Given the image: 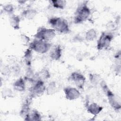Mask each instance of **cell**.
Returning <instances> with one entry per match:
<instances>
[{
  "label": "cell",
  "instance_id": "5b68a950",
  "mask_svg": "<svg viewBox=\"0 0 121 121\" xmlns=\"http://www.w3.org/2000/svg\"><path fill=\"white\" fill-rule=\"evenodd\" d=\"M56 32L52 28L40 27L34 35L35 39L48 41L52 40L55 36Z\"/></svg>",
  "mask_w": 121,
  "mask_h": 121
},
{
  "label": "cell",
  "instance_id": "e0dca14e",
  "mask_svg": "<svg viewBox=\"0 0 121 121\" xmlns=\"http://www.w3.org/2000/svg\"><path fill=\"white\" fill-rule=\"evenodd\" d=\"M37 14V11L33 9H28L24 10L22 12L23 16L27 19H33Z\"/></svg>",
  "mask_w": 121,
  "mask_h": 121
},
{
  "label": "cell",
  "instance_id": "5bb4252c",
  "mask_svg": "<svg viewBox=\"0 0 121 121\" xmlns=\"http://www.w3.org/2000/svg\"><path fill=\"white\" fill-rule=\"evenodd\" d=\"M14 89L18 92H23L26 89V80L22 78L16 80L13 83Z\"/></svg>",
  "mask_w": 121,
  "mask_h": 121
},
{
  "label": "cell",
  "instance_id": "8992f818",
  "mask_svg": "<svg viewBox=\"0 0 121 121\" xmlns=\"http://www.w3.org/2000/svg\"><path fill=\"white\" fill-rule=\"evenodd\" d=\"M46 87L43 81L36 80L30 88L29 96L33 98L42 95L46 91Z\"/></svg>",
  "mask_w": 121,
  "mask_h": 121
},
{
  "label": "cell",
  "instance_id": "9a60e30c",
  "mask_svg": "<svg viewBox=\"0 0 121 121\" xmlns=\"http://www.w3.org/2000/svg\"><path fill=\"white\" fill-rule=\"evenodd\" d=\"M20 18L18 16L12 15L9 17V23L11 26L15 30L19 29Z\"/></svg>",
  "mask_w": 121,
  "mask_h": 121
},
{
  "label": "cell",
  "instance_id": "8fae6325",
  "mask_svg": "<svg viewBox=\"0 0 121 121\" xmlns=\"http://www.w3.org/2000/svg\"><path fill=\"white\" fill-rule=\"evenodd\" d=\"M86 109L88 113L96 116L102 111L103 107L95 103H92L87 106Z\"/></svg>",
  "mask_w": 121,
  "mask_h": 121
},
{
  "label": "cell",
  "instance_id": "277c9868",
  "mask_svg": "<svg viewBox=\"0 0 121 121\" xmlns=\"http://www.w3.org/2000/svg\"><path fill=\"white\" fill-rule=\"evenodd\" d=\"M51 46V44L48 41L35 39L30 42L28 48L38 53L44 54L50 49Z\"/></svg>",
  "mask_w": 121,
  "mask_h": 121
},
{
  "label": "cell",
  "instance_id": "6da1fadb",
  "mask_svg": "<svg viewBox=\"0 0 121 121\" xmlns=\"http://www.w3.org/2000/svg\"><path fill=\"white\" fill-rule=\"evenodd\" d=\"M48 23L52 28L60 33L66 34L70 31L67 21L60 17H52L49 19Z\"/></svg>",
  "mask_w": 121,
  "mask_h": 121
},
{
  "label": "cell",
  "instance_id": "ffe728a7",
  "mask_svg": "<svg viewBox=\"0 0 121 121\" xmlns=\"http://www.w3.org/2000/svg\"><path fill=\"white\" fill-rule=\"evenodd\" d=\"M97 37V33L94 29H90L88 30L86 33L85 39L88 41H92L94 40Z\"/></svg>",
  "mask_w": 121,
  "mask_h": 121
},
{
  "label": "cell",
  "instance_id": "cb8c5ba5",
  "mask_svg": "<svg viewBox=\"0 0 121 121\" xmlns=\"http://www.w3.org/2000/svg\"><path fill=\"white\" fill-rule=\"evenodd\" d=\"M90 80L93 84H96L99 82V76L95 74H90Z\"/></svg>",
  "mask_w": 121,
  "mask_h": 121
},
{
  "label": "cell",
  "instance_id": "2e32d148",
  "mask_svg": "<svg viewBox=\"0 0 121 121\" xmlns=\"http://www.w3.org/2000/svg\"><path fill=\"white\" fill-rule=\"evenodd\" d=\"M50 77V73L46 69H43L39 73L35 75V78L36 80L40 79L43 81L45 79L49 78Z\"/></svg>",
  "mask_w": 121,
  "mask_h": 121
},
{
  "label": "cell",
  "instance_id": "52a82bcc",
  "mask_svg": "<svg viewBox=\"0 0 121 121\" xmlns=\"http://www.w3.org/2000/svg\"><path fill=\"white\" fill-rule=\"evenodd\" d=\"M113 38V35L110 32H103L102 33L97 42V49L102 50L108 49Z\"/></svg>",
  "mask_w": 121,
  "mask_h": 121
},
{
  "label": "cell",
  "instance_id": "ba28073f",
  "mask_svg": "<svg viewBox=\"0 0 121 121\" xmlns=\"http://www.w3.org/2000/svg\"><path fill=\"white\" fill-rule=\"evenodd\" d=\"M70 78L78 88L82 89L84 87L86 82V78L81 73L76 71L73 72L71 74Z\"/></svg>",
  "mask_w": 121,
  "mask_h": 121
},
{
  "label": "cell",
  "instance_id": "7c38bea8",
  "mask_svg": "<svg viewBox=\"0 0 121 121\" xmlns=\"http://www.w3.org/2000/svg\"><path fill=\"white\" fill-rule=\"evenodd\" d=\"M62 55V49L60 45H56L51 50L50 57L52 60H58Z\"/></svg>",
  "mask_w": 121,
  "mask_h": 121
},
{
  "label": "cell",
  "instance_id": "30bf717a",
  "mask_svg": "<svg viewBox=\"0 0 121 121\" xmlns=\"http://www.w3.org/2000/svg\"><path fill=\"white\" fill-rule=\"evenodd\" d=\"M32 99V97L29 96L24 102L20 111V115L22 118H25L31 111L30 105H31Z\"/></svg>",
  "mask_w": 121,
  "mask_h": 121
},
{
  "label": "cell",
  "instance_id": "44dd1931",
  "mask_svg": "<svg viewBox=\"0 0 121 121\" xmlns=\"http://www.w3.org/2000/svg\"><path fill=\"white\" fill-rule=\"evenodd\" d=\"M56 85L54 82H50L46 87V91L48 95H52L56 92Z\"/></svg>",
  "mask_w": 121,
  "mask_h": 121
},
{
  "label": "cell",
  "instance_id": "7a4b0ae2",
  "mask_svg": "<svg viewBox=\"0 0 121 121\" xmlns=\"http://www.w3.org/2000/svg\"><path fill=\"white\" fill-rule=\"evenodd\" d=\"M91 14V10L87 5V2H84L77 8L74 18L75 24H80L86 21Z\"/></svg>",
  "mask_w": 121,
  "mask_h": 121
},
{
  "label": "cell",
  "instance_id": "3957f363",
  "mask_svg": "<svg viewBox=\"0 0 121 121\" xmlns=\"http://www.w3.org/2000/svg\"><path fill=\"white\" fill-rule=\"evenodd\" d=\"M101 86L107 97L108 102L111 106L116 112L121 110L120 101L118 99L115 94L110 89L104 81H101Z\"/></svg>",
  "mask_w": 121,
  "mask_h": 121
},
{
  "label": "cell",
  "instance_id": "d6986e66",
  "mask_svg": "<svg viewBox=\"0 0 121 121\" xmlns=\"http://www.w3.org/2000/svg\"><path fill=\"white\" fill-rule=\"evenodd\" d=\"M32 50L30 49L29 48H27L26 52H25L24 58V61L25 62L26 64L28 67H31L32 59Z\"/></svg>",
  "mask_w": 121,
  "mask_h": 121
},
{
  "label": "cell",
  "instance_id": "ac0fdd59",
  "mask_svg": "<svg viewBox=\"0 0 121 121\" xmlns=\"http://www.w3.org/2000/svg\"><path fill=\"white\" fill-rule=\"evenodd\" d=\"M50 2L53 7L57 9H64L66 5V1L64 0H52Z\"/></svg>",
  "mask_w": 121,
  "mask_h": 121
},
{
  "label": "cell",
  "instance_id": "603a6c76",
  "mask_svg": "<svg viewBox=\"0 0 121 121\" xmlns=\"http://www.w3.org/2000/svg\"><path fill=\"white\" fill-rule=\"evenodd\" d=\"M2 95L4 97H11L12 95V92L9 88H4L2 91Z\"/></svg>",
  "mask_w": 121,
  "mask_h": 121
},
{
  "label": "cell",
  "instance_id": "9c48e42d",
  "mask_svg": "<svg viewBox=\"0 0 121 121\" xmlns=\"http://www.w3.org/2000/svg\"><path fill=\"white\" fill-rule=\"evenodd\" d=\"M64 93L65 94V98L69 100H74L78 99L80 95V93L76 88L67 86L64 88Z\"/></svg>",
  "mask_w": 121,
  "mask_h": 121
},
{
  "label": "cell",
  "instance_id": "7402d4cb",
  "mask_svg": "<svg viewBox=\"0 0 121 121\" xmlns=\"http://www.w3.org/2000/svg\"><path fill=\"white\" fill-rule=\"evenodd\" d=\"M3 11L6 13L8 14L9 15H13L14 8L13 6L11 4H7L5 5L3 7Z\"/></svg>",
  "mask_w": 121,
  "mask_h": 121
},
{
  "label": "cell",
  "instance_id": "4fadbf2b",
  "mask_svg": "<svg viewBox=\"0 0 121 121\" xmlns=\"http://www.w3.org/2000/svg\"><path fill=\"white\" fill-rule=\"evenodd\" d=\"M24 119L25 121H39L42 119V116L38 111L34 109L31 110L29 113Z\"/></svg>",
  "mask_w": 121,
  "mask_h": 121
},
{
  "label": "cell",
  "instance_id": "d4e9b609",
  "mask_svg": "<svg viewBox=\"0 0 121 121\" xmlns=\"http://www.w3.org/2000/svg\"><path fill=\"white\" fill-rule=\"evenodd\" d=\"M1 73L3 75L7 76L9 75L10 73V70L9 68L7 66H5L4 68L1 69Z\"/></svg>",
  "mask_w": 121,
  "mask_h": 121
}]
</instances>
